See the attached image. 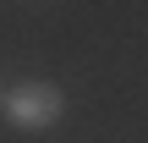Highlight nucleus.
<instances>
[{
	"mask_svg": "<svg viewBox=\"0 0 148 143\" xmlns=\"http://www.w3.org/2000/svg\"><path fill=\"white\" fill-rule=\"evenodd\" d=\"M60 110H66L60 88H55V83H38V77L16 83V88L5 94V121H11L16 132H49V127L60 121Z\"/></svg>",
	"mask_w": 148,
	"mask_h": 143,
	"instance_id": "f257e3e1",
	"label": "nucleus"
}]
</instances>
